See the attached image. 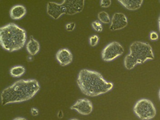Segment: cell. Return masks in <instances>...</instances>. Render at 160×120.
I'll return each mask as SVG.
<instances>
[{"mask_svg": "<svg viewBox=\"0 0 160 120\" xmlns=\"http://www.w3.org/2000/svg\"><path fill=\"white\" fill-rule=\"evenodd\" d=\"M40 88V84L36 79L19 80L2 90V105L5 106L30 100L37 94Z\"/></svg>", "mask_w": 160, "mask_h": 120, "instance_id": "1", "label": "cell"}, {"mask_svg": "<svg viewBox=\"0 0 160 120\" xmlns=\"http://www.w3.org/2000/svg\"><path fill=\"white\" fill-rule=\"evenodd\" d=\"M77 84L82 93L89 97L105 94L114 87L112 83L107 81L99 72L86 69L79 71Z\"/></svg>", "mask_w": 160, "mask_h": 120, "instance_id": "2", "label": "cell"}, {"mask_svg": "<svg viewBox=\"0 0 160 120\" xmlns=\"http://www.w3.org/2000/svg\"><path fill=\"white\" fill-rule=\"evenodd\" d=\"M27 41V32L15 23H9L0 28V44L9 52L21 50Z\"/></svg>", "mask_w": 160, "mask_h": 120, "instance_id": "3", "label": "cell"}, {"mask_svg": "<svg viewBox=\"0 0 160 120\" xmlns=\"http://www.w3.org/2000/svg\"><path fill=\"white\" fill-rule=\"evenodd\" d=\"M155 58L151 46L146 42L135 41L130 46V54L124 58V65L127 70H131L138 64Z\"/></svg>", "mask_w": 160, "mask_h": 120, "instance_id": "4", "label": "cell"}, {"mask_svg": "<svg viewBox=\"0 0 160 120\" xmlns=\"http://www.w3.org/2000/svg\"><path fill=\"white\" fill-rule=\"evenodd\" d=\"M84 0H64L61 3L50 2L47 4L48 15L56 20L62 15H73L82 12L84 8Z\"/></svg>", "mask_w": 160, "mask_h": 120, "instance_id": "5", "label": "cell"}, {"mask_svg": "<svg viewBox=\"0 0 160 120\" xmlns=\"http://www.w3.org/2000/svg\"><path fill=\"white\" fill-rule=\"evenodd\" d=\"M133 110L136 116L142 120L152 119L156 115V110L153 102L146 98L137 101Z\"/></svg>", "mask_w": 160, "mask_h": 120, "instance_id": "6", "label": "cell"}, {"mask_svg": "<svg viewBox=\"0 0 160 120\" xmlns=\"http://www.w3.org/2000/svg\"><path fill=\"white\" fill-rule=\"evenodd\" d=\"M124 53L122 46L118 42H112L107 45L102 51V60L108 62L111 61L121 56Z\"/></svg>", "mask_w": 160, "mask_h": 120, "instance_id": "7", "label": "cell"}, {"mask_svg": "<svg viewBox=\"0 0 160 120\" xmlns=\"http://www.w3.org/2000/svg\"><path fill=\"white\" fill-rule=\"evenodd\" d=\"M93 104L89 100L82 98L78 100L76 103L70 107L71 110L77 111L79 113L83 116H88L93 111Z\"/></svg>", "mask_w": 160, "mask_h": 120, "instance_id": "8", "label": "cell"}, {"mask_svg": "<svg viewBox=\"0 0 160 120\" xmlns=\"http://www.w3.org/2000/svg\"><path fill=\"white\" fill-rule=\"evenodd\" d=\"M127 25L128 19L127 16L122 13H115L112 17L109 28L112 31H118L125 28Z\"/></svg>", "mask_w": 160, "mask_h": 120, "instance_id": "9", "label": "cell"}, {"mask_svg": "<svg viewBox=\"0 0 160 120\" xmlns=\"http://www.w3.org/2000/svg\"><path fill=\"white\" fill-rule=\"evenodd\" d=\"M56 58L61 66H66L73 61V55L70 50L62 48L57 51Z\"/></svg>", "mask_w": 160, "mask_h": 120, "instance_id": "10", "label": "cell"}, {"mask_svg": "<svg viewBox=\"0 0 160 120\" xmlns=\"http://www.w3.org/2000/svg\"><path fill=\"white\" fill-rule=\"evenodd\" d=\"M27 9L22 5H16L11 7L9 11L10 17L13 20H19L25 17Z\"/></svg>", "mask_w": 160, "mask_h": 120, "instance_id": "11", "label": "cell"}, {"mask_svg": "<svg viewBox=\"0 0 160 120\" xmlns=\"http://www.w3.org/2000/svg\"><path fill=\"white\" fill-rule=\"evenodd\" d=\"M123 7L130 11H136L141 7L143 0H119Z\"/></svg>", "mask_w": 160, "mask_h": 120, "instance_id": "12", "label": "cell"}, {"mask_svg": "<svg viewBox=\"0 0 160 120\" xmlns=\"http://www.w3.org/2000/svg\"><path fill=\"white\" fill-rule=\"evenodd\" d=\"M26 49L31 55H35L40 50V44L32 36H31L29 41L26 44Z\"/></svg>", "mask_w": 160, "mask_h": 120, "instance_id": "13", "label": "cell"}, {"mask_svg": "<svg viewBox=\"0 0 160 120\" xmlns=\"http://www.w3.org/2000/svg\"><path fill=\"white\" fill-rule=\"evenodd\" d=\"M26 72L25 68L23 66L21 65H18V66H14L12 68L10 69L9 73L11 76L13 77H20L22 76Z\"/></svg>", "mask_w": 160, "mask_h": 120, "instance_id": "14", "label": "cell"}, {"mask_svg": "<svg viewBox=\"0 0 160 120\" xmlns=\"http://www.w3.org/2000/svg\"><path fill=\"white\" fill-rule=\"evenodd\" d=\"M98 19L102 23L108 24L111 22V19L106 11H101L98 13Z\"/></svg>", "mask_w": 160, "mask_h": 120, "instance_id": "15", "label": "cell"}, {"mask_svg": "<svg viewBox=\"0 0 160 120\" xmlns=\"http://www.w3.org/2000/svg\"><path fill=\"white\" fill-rule=\"evenodd\" d=\"M91 26L96 32H101L102 31V26L99 21H93L91 23Z\"/></svg>", "mask_w": 160, "mask_h": 120, "instance_id": "16", "label": "cell"}, {"mask_svg": "<svg viewBox=\"0 0 160 120\" xmlns=\"http://www.w3.org/2000/svg\"><path fill=\"white\" fill-rule=\"evenodd\" d=\"M99 41V38L97 35H93L89 38V44L91 46L94 47L98 44Z\"/></svg>", "mask_w": 160, "mask_h": 120, "instance_id": "17", "label": "cell"}, {"mask_svg": "<svg viewBox=\"0 0 160 120\" xmlns=\"http://www.w3.org/2000/svg\"><path fill=\"white\" fill-rule=\"evenodd\" d=\"M111 5V0H101L100 1V5L101 7L103 8H107Z\"/></svg>", "mask_w": 160, "mask_h": 120, "instance_id": "18", "label": "cell"}, {"mask_svg": "<svg viewBox=\"0 0 160 120\" xmlns=\"http://www.w3.org/2000/svg\"><path fill=\"white\" fill-rule=\"evenodd\" d=\"M76 27V23L75 22H70V23H68L66 26V28L68 31H73L74 28Z\"/></svg>", "mask_w": 160, "mask_h": 120, "instance_id": "19", "label": "cell"}, {"mask_svg": "<svg viewBox=\"0 0 160 120\" xmlns=\"http://www.w3.org/2000/svg\"><path fill=\"white\" fill-rule=\"evenodd\" d=\"M150 38L151 41H157V40L158 39V33L156 32H151V33L150 34Z\"/></svg>", "mask_w": 160, "mask_h": 120, "instance_id": "20", "label": "cell"}, {"mask_svg": "<svg viewBox=\"0 0 160 120\" xmlns=\"http://www.w3.org/2000/svg\"><path fill=\"white\" fill-rule=\"evenodd\" d=\"M31 112L33 116H37L38 114V110L35 108H32Z\"/></svg>", "mask_w": 160, "mask_h": 120, "instance_id": "21", "label": "cell"}, {"mask_svg": "<svg viewBox=\"0 0 160 120\" xmlns=\"http://www.w3.org/2000/svg\"><path fill=\"white\" fill-rule=\"evenodd\" d=\"M13 120H27L25 118H22V117H18V118H15L14 119H13Z\"/></svg>", "mask_w": 160, "mask_h": 120, "instance_id": "22", "label": "cell"}, {"mask_svg": "<svg viewBox=\"0 0 160 120\" xmlns=\"http://www.w3.org/2000/svg\"><path fill=\"white\" fill-rule=\"evenodd\" d=\"M158 26H159V31L160 32V15L159 17V19H158Z\"/></svg>", "mask_w": 160, "mask_h": 120, "instance_id": "23", "label": "cell"}, {"mask_svg": "<svg viewBox=\"0 0 160 120\" xmlns=\"http://www.w3.org/2000/svg\"><path fill=\"white\" fill-rule=\"evenodd\" d=\"M158 95H159V100H160V89H159V94H158Z\"/></svg>", "mask_w": 160, "mask_h": 120, "instance_id": "24", "label": "cell"}, {"mask_svg": "<svg viewBox=\"0 0 160 120\" xmlns=\"http://www.w3.org/2000/svg\"><path fill=\"white\" fill-rule=\"evenodd\" d=\"M70 120H79V119H78L76 118H72V119H70Z\"/></svg>", "mask_w": 160, "mask_h": 120, "instance_id": "25", "label": "cell"}]
</instances>
